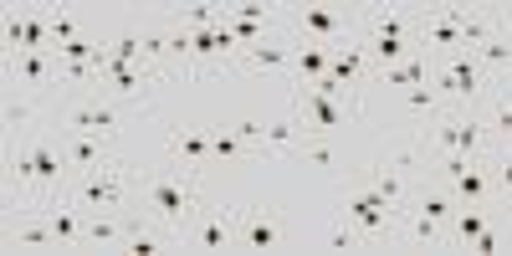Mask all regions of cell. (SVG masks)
I'll use <instances>...</instances> for the list:
<instances>
[{
    "label": "cell",
    "instance_id": "6da1fadb",
    "mask_svg": "<svg viewBox=\"0 0 512 256\" xmlns=\"http://www.w3.org/2000/svg\"><path fill=\"white\" fill-rule=\"evenodd\" d=\"M139 195H144V216H154L159 226H169V231L180 236V246H185V231H190V221L200 216V205H205L200 169H185V164L154 169V175H144Z\"/></svg>",
    "mask_w": 512,
    "mask_h": 256
},
{
    "label": "cell",
    "instance_id": "7a4b0ae2",
    "mask_svg": "<svg viewBox=\"0 0 512 256\" xmlns=\"http://www.w3.org/2000/svg\"><path fill=\"white\" fill-rule=\"evenodd\" d=\"M431 82H436V93L446 98V108H487L492 93H497V82L492 72L477 62V52H451V57H431Z\"/></svg>",
    "mask_w": 512,
    "mask_h": 256
},
{
    "label": "cell",
    "instance_id": "3957f363",
    "mask_svg": "<svg viewBox=\"0 0 512 256\" xmlns=\"http://www.w3.org/2000/svg\"><path fill=\"white\" fill-rule=\"evenodd\" d=\"M497 149L492 123L477 108H446L431 128V144H425V159H446V154H466V159H487Z\"/></svg>",
    "mask_w": 512,
    "mask_h": 256
},
{
    "label": "cell",
    "instance_id": "277c9868",
    "mask_svg": "<svg viewBox=\"0 0 512 256\" xmlns=\"http://www.w3.org/2000/svg\"><path fill=\"white\" fill-rule=\"evenodd\" d=\"M123 123H128V108L113 103V98L98 93V88H82V93H72V98L57 108V128H67V134H93V139H103V144H113V149H118V139H123Z\"/></svg>",
    "mask_w": 512,
    "mask_h": 256
},
{
    "label": "cell",
    "instance_id": "5b68a950",
    "mask_svg": "<svg viewBox=\"0 0 512 256\" xmlns=\"http://www.w3.org/2000/svg\"><path fill=\"white\" fill-rule=\"evenodd\" d=\"M287 26L297 31V41H313V47H349L364 31V11H344V6H292Z\"/></svg>",
    "mask_w": 512,
    "mask_h": 256
},
{
    "label": "cell",
    "instance_id": "8992f818",
    "mask_svg": "<svg viewBox=\"0 0 512 256\" xmlns=\"http://www.w3.org/2000/svg\"><path fill=\"white\" fill-rule=\"evenodd\" d=\"M169 82V72L164 67H154V62H103V72H98V93H108L113 103H123L128 113H139V108H149L154 98H159V88Z\"/></svg>",
    "mask_w": 512,
    "mask_h": 256
},
{
    "label": "cell",
    "instance_id": "52a82bcc",
    "mask_svg": "<svg viewBox=\"0 0 512 256\" xmlns=\"http://www.w3.org/2000/svg\"><path fill=\"white\" fill-rule=\"evenodd\" d=\"M292 113H297L308 139H333L364 113V103L359 98H333V93H318V88H292Z\"/></svg>",
    "mask_w": 512,
    "mask_h": 256
},
{
    "label": "cell",
    "instance_id": "ba28073f",
    "mask_svg": "<svg viewBox=\"0 0 512 256\" xmlns=\"http://www.w3.org/2000/svg\"><path fill=\"white\" fill-rule=\"evenodd\" d=\"M62 88V57L57 52H11L6 57V93L31 98L36 108Z\"/></svg>",
    "mask_w": 512,
    "mask_h": 256
},
{
    "label": "cell",
    "instance_id": "9c48e42d",
    "mask_svg": "<svg viewBox=\"0 0 512 256\" xmlns=\"http://www.w3.org/2000/svg\"><path fill=\"white\" fill-rule=\"evenodd\" d=\"M67 195L88 210V216H98V210H123V205H128V169H123V159L113 154V159L98 164V169H77L72 185H67Z\"/></svg>",
    "mask_w": 512,
    "mask_h": 256
},
{
    "label": "cell",
    "instance_id": "30bf717a",
    "mask_svg": "<svg viewBox=\"0 0 512 256\" xmlns=\"http://www.w3.org/2000/svg\"><path fill=\"white\" fill-rule=\"evenodd\" d=\"M185 246L190 251H236L241 246V210L221 205V200H205L200 216L185 231Z\"/></svg>",
    "mask_w": 512,
    "mask_h": 256
},
{
    "label": "cell",
    "instance_id": "8fae6325",
    "mask_svg": "<svg viewBox=\"0 0 512 256\" xmlns=\"http://www.w3.org/2000/svg\"><path fill=\"white\" fill-rule=\"evenodd\" d=\"M344 221H349L364 241H395L400 226H405V210H395L390 200H379V195L364 185V190H354V195L344 200Z\"/></svg>",
    "mask_w": 512,
    "mask_h": 256
},
{
    "label": "cell",
    "instance_id": "7c38bea8",
    "mask_svg": "<svg viewBox=\"0 0 512 256\" xmlns=\"http://www.w3.org/2000/svg\"><path fill=\"white\" fill-rule=\"evenodd\" d=\"M11 52H52L47 6H36V11H11V16H6V57H11Z\"/></svg>",
    "mask_w": 512,
    "mask_h": 256
},
{
    "label": "cell",
    "instance_id": "4fadbf2b",
    "mask_svg": "<svg viewBox=\"0 0 512 256\" xmlns=\"http://www.w3.org/2000/svg\"><path fill=\"white\" fill-rule=\"evenodd\" d=\"M287 246V231H282V216L272 205H246L241 210V251H282Z\"/></svg>",
    "mask_w": 512,
    "mask_h": 256
},
{
    "label": "cell",
    "instance_id": "5bb4252c",
    "mask_svg": "<svg viewBox=\"0 0 512 256\" xmlns=\"http://www.w3.org/2000/svg\"><path fill=\"white\" fill-rule=\"evenodd\" d=\"M175 246H180V236L169 226H159L154 216H134V210H128V236H123L128 256H159V251H175Z\"/></svg>",
    "mask_w": 512,
    "mask_h": 256
},
{
    "label": "cell",
    "instance_id": "9a60e30c",
    "mask_svg": "<svg viewBox=\"0 0 512 256\" xmlns=\"http://www.w3.org/2000/svg\"><path fill=\"white\" fill-rule=\"evenodd\" d=\"M47 221H52V236H57L62 251L88 246V210H82L72 195H57V200L47 205Z\"/></svg>",
    "mask_w": 512,
    "mask_h": 256
},
{
    "label": "cell",
    "instance_id": "2e32d148",
    "mask_svg": "<svg viewBox=\"0 0 512 256\" xmlns=\"http://www.w3.org/2000/svg\"><path fill=\"white\" fill-rule=\"evenodd\" d=\"M328 77L338 82V88H349V93H364V82L374 77L364 36H359V41H349V47H338V52H333V62H328Z\"/></svg>",
    "mask_w": 512,
    "mask_h": 256
},
{
    "label": "cell",
    "instance_id": "e0dca14e",
    "mask_svg": "<svg viewBox=\"0 0 512 256\" xmlns=\"http://www.w3.org/2000/svg\"><path fill=\"white\" fill-rule=\"evenodd\" d=\"M420 21H425V11H415V6H369L364 11V31H374V36L420 41Z\"/></svg>",
    "mask_w": 512,
    "mask_h": 256
},
{
    "label": "cell",
    "instance_id": "ac0fdd59",
    "mask_svg": "<svg viewBox=\"0 0 512 256\" xmlns=\"http://www.w3.org/2000/svg\"><path fill=\"white\" fill-rule=\"evenodd\" d=\"M420 154H400V159H390V164H379L374 169V180H369V190L379 195V200H390L395 210H405L410 205V164H415Z\"/></svg>",
    "mask_w": 512,
    "mask_h": 256
},
{
    "label": "cell",
    "instance_id": "d6986e66",
    "mask_svg": "<svg viewBox=\"0 0 512 256\" xmlns=\"http://www.w3.org/2000/svg\"><path fill=\"white\" fill-rule=\"evenodd\" d=\"M6 246H11V251H16V246H21V251H47V246H57L47 210H21V226L6 221Z\"/></svg>",
    "mask_w": 512,
    "mask_h": 256
},
{
    "label": "cell",
    "instance_id": "ffe728a7",
    "mask_svg": "<svg viewBox=\"0 0 512 256\" xmlns=\"http://www.w3.org/2000/svg\"><path fill=\"white\" fill-rule=\"evenodd\" d=\"M169 159L205 175L210 169V128H180V134H169Z\"/></svg>",
    "mask_w": 512,
    "mask_h": 256
},
{
    "label": "cell",
    "instance_id": "44dd1931",
    "mask_svg": "<svg viewBox=\"0 0 512 256\" xmlns=\"http://www.w3.org/2000/svg\"><path fill=\"white\" fill-rule=\"evenodd\" d=\"M333 52L313 47V41H292V88H313L318 77H328Z\"/></svg>",
    "mask_w": 512,
    "mask_h": 256
},
{
    "label": "cell",
    "instance_id": "7402d4cb",
    "mask_svg": "<svg viewBox=\"0 0 512 256\" xmlns=\"http://www.w3.org/2000/svg\"><path fill=\"white\" fill-rule=\"evenodd\" d=\"M241 72H292V41H262V47H246L236 57Z\"/></svg>",
    "mask_w": 512,
    "mask_h": 256
},
{
    "label": "cell",
    "instance_id": "603a6c76",
    "mask_svg": "<svg viewBox=\"0 0 512 256\" xmlns=\"http://www.w3.org/2000/svg\"><path fill=\"white\" fill-rule=\"evenodd\" d=\"M308 144V134H303V123H297V113H287V118H272V123H262V154H297Z\"/></svg>",
    "mask_w": 512,
    "mask_h": 256
},
{
    "label": "cell",
    "instance_id": "cb8c5ba5",
    "mask_svg": "<svg viewBox=\"0 0 512 256\" xmlns=\"http://www.w3.org/2000/svg\"><path fill=\"white\" fill-rule=\"evenodd\" d=\"M62 149H67L72 175H77V169H98V164H108V159L118 154L113 144H103V139H93V134H67V128H62Z\"/></svg>",
    "mask_w": 512,
    "mask_h": 256
},
{
    "label": "cell",
    "instance_id": "d4e9b609",
    "mask_svg": "<svg viewBox=\"0 0 512 256\" xmlns=\"http://www.w3.org/2000/svg\"><path fill=\"white\" fill-rule=\"evenodd\" d=\"M123 236H128V210H98V216H88L93 251H123Z\"/></svg>",
    "mask_w": 512,
    "mask_h": 256
},
{
    "label": "cell",
    "instance_id": "484cf974",
    "mask_svg": "<svg viewBox=\"0 0 512 256\" xmlns=\"http://www.w3.org/2000/svg\"><path fill=\"white\" fill-rule=\"evenodd\" d=\"M431 52H415L410 62H400V67H390V72H379L374 82L379 88H390V93H405V88H420V82H431Z\"/></svg>",
    "mask_w": 512,
    "mask_h": 256
},
{
    "label": "cell",
    "instance_id": "4316f807",
    "mask_svg": "<svg viewBox=\"0 0 512 256\" xmlns=\"http://www.w3.org/2000/svg\"><path fill=\"white\" fill-rule=\"evenodd\" d=\"M395 103H400V113H410V118H431V123L446 113V98L436 93V82H420V88L395 93Z\"/></svg>",
    "mask_w": 512,
    "mask_h": 256
},
{
    "label": "cell",
    "instance_id": "83f0119b",
    "mask_svg": "<svg viewBox=\"0 0 512 256\" xmlns=\"http://www.w3.org/2000/svg\"><path fill=\"white\" fill-rule=\"evenodd\" d=\"M108 62H144V31L139 26H113L108 31Z\"/></svg>",
    "mask_w": 512,
    "mask_h": 256
},
{
    "label": "cell",
    "instance_id": "f1b7e54d",
    "mask_svg": "<svg viewBox=\"0 0 512 256\" xmlns=\"http://www.w3.org/2000/svg\"><path fill=\"white\" fill-rule=\"evenodd\" d=\"M410 210H420V216L441 221L446 236H451V216H456V195H451V190H420V195H410Z\"/></svg>",
    "mask_w": 512,
    "mask_h": 256
},
{
    "label": "cell",
    "instance_id": "f546056e",
    "mask_svg": "<svg viewBox=\"0 0 512 256\" xmlns=\"http://www.w3.org/2000/svg\"><path fill=\"white\" fill-rule=\"evenodd\" d=\"M226 21H251V26H287V11L282 6H262V0H236V6H226Z\"/></svg>",
    "mask_w": 512,
    "mask_h": 256
},
{
    "label": "cell",
    "instance_id": "4dcf8cb0",
    "mask_svg": "<svg viewBox=\"0 0 512 256\" xmlns=\"http://www.w3.org/2000/svg\"><path fill=\"white\" fill-rule=\"evenodd\" d=\"M487 231V216H482V205H456V216H451V246H466L472 251V241Z\"/></svg>",
    "mask_w": 512,
    "mask_h": 256
},
{
    "label": "cell",
    "instance_id": "1f68e13d",
    "mask_svg": "<svg viewBox=\"0 0 512 256\" xmlns=\"http://www.w3.org/2000/svg\"><path fill=\"white\" fill-rule=\"evenodd\" d=\"M241 154H251V144L236 134V123L210 128V164H226V159H241Z\"/></svg>",
    "mask_w": 512,
    "mask_h": 256
},
{
    "label": "cell",
    "instance_id": "d6a6232c",
    "mask_svg": "<svg viewBox=\"0 0 512 256\" xmlns=\"http://www.w3.org/2000/svg\"><path fill=\"white\" fill-rule=\"evenodd\" d=\"M47 26H52V52H62L67 41H77V36H88V31L77 26L72 11H52V6H47Z\"/></svg>",
    "mask_w": 512,
    "mask_h": 256
},
{
    "label": "cell",
    "instance_id": "836d02e7",
    "mask_svg": "<svg viewBox=\"0 0 512 256\" xmlns=\"http://www.w3.org/2000/svg\"><path fill=\"white\" fill-rule=\"evenodd\" d=\"M487 175H492V185L512 200V149H492V154H487Z\"/></svg>",
    "mask_w": 512,
    "mask_h": 256
},
{
    "label": "cell",
    "instance_id": "e575fe53",
    "mask_svg": "<svg viewBox=\"0 0 512 256\" xmlns=\"http://www.w3.org/2000/svg\"><path fill=\"white\" fill-rule=\"evenodd\" d=\"M354 246H364V236H359V231H354L344 216H338V226L323 236V251H354Z\"/></svg>",
    "mask_w": 512,
    "mask_h": 256
},
{
    "label": "cell",
    "instance_id": "d590c367",
    "mask_svg": "<svg viewBox=\"0 0 512 256\" xmlns=\"http://www.w3.org/2000/svg\"><path fill=\"white\" fill-rule=\"evenodd\" d=\"M497 246H502V236H497V231H492V226H487V231H482V236H477V241H472V251H477V256H492V251H497Z\"/></svg>",
    "mask_w": 512,
    "mask_h": 256
},
{
    "label": "cell",
    "instance_id": "8d00e7d4",
    "mask_svg": "<svg viewBox=\"0 0 512 256\" xmlns=\"http://www.w3.org/2000/svg\"><path fill=\"white\" fill-rule=\"evenodd\" d=\"M497 21H502V31L512 36V6H497Z\"/></svg>",
    "mask_w": 512,
    "mask_h": 256
},
{
    "label": "cell",
    "instance_id": "74e56055",
    "mask_svg": "<svg viewBox=\"0 0 512 256\" xmlns=\"http://www.w3.org/2000/svg\"><path fill=\"white\" fill-rule=\"evenodd\" d=\"M507 241H512V236H507Z\"/></svg>",
    "mask_w": 512,
    "mask_h": 256
}]
</instances>
